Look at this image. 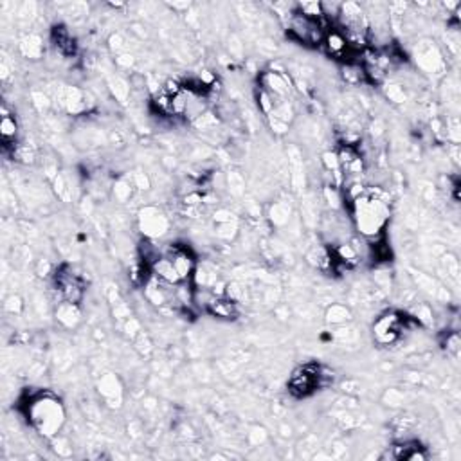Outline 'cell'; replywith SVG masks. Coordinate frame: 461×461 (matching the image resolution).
I'll use <instances>...</instances> for the list:
<instances>
[{
	"mask_svg": "<svg viewBox=\"0 0 461 461\" xmlns=\"http://www.w3.org/2000/svg\"><path fill=\"white\" fill-rule=\"evenodd\" d=\"M352 318V312H350L348 306L344 305H332L326 312V319L332 325H344L346 321H350Z\"/></svg>",
	"mask_w": 461,
	"mask_h": 461,
	"instance_id": "cell-12",
	"label": "cell"
},
{
	"mask_svg": "<svg viewBox=\"0 0 461 461\" xmlns=\"http://www.w3.org/2000/svg\"><path fill=\"white\" fill-rule=\"evenodd\" d=\"M404 328V321L395 312H387V314L380 315L377 321L373 323V337L375 343L380 346H390L400 339V332Z\"/></svg>",
	"mask_w": 461,
	"mask_h": 461,
	"instance_id": "cell-6",
	"label": "cell"
},
{
	"mask_svg": "<svg viewBox=\"0 0 461 461\" xmlns=\"http://www.w3.org/2000/svg\"><path fill=\"white\" fill-rule=\"evenodd\" d=\"M54 288L60 295V301L72 303V305H80L83 301L85 283L67 265L58 268L56 274H54Z\"/></svg>",
	"mask_w": 461,
	"mask_h": 461,
	"instance_id": "cell-4",
	"label": "cell"
},
{
	"mask_svg": "<svg viewBox=\"0 0 461 461\" xmlns=\"http://www.w3.org/2000/svg\"><path fill=\"white\" fill-rule=\"evenodd\" d=\"M56 318L61 325L67 326V328H72V326H76L78 323H80V310H78V305L61 301L56 310Z\"/></svg>",
	"mask_w": 461,
	"mask_h": 461,
	"instance_id": "cell-11",
	"label": "cell"
},
{
	"mask_svg": "<svg viewBox=\"0 0 461 461\" xmlns=\"http://www.w3.org/2000/svg\"><path fill=\"white\" fill-rule=\"evenodd\" d=\"M387 98L395 103H402L405 99L404 88H400L398 85H391V87L387 88Z\"/></svg>",
	"mask_w": 461,
	"mask_h": 461,
	"instance_id": "cell-16",
	"label": "cell"
},
{
	"mask_svg": "<svg viewBox=\"0 0 461 461\" xmlns=\"http://www.w3.org/2000/svg\"><path fill=\"white\" fill-rule=\"evenodd\" d=\"M6 310L11 312V314H19V312L22 310V303H20V298L11 295V298L6 301Z\"/></svg>",
	"mask_w": 461,
	"mask_h": 461,
	"instance_id": "cell-17",
	"label": "cell"
},
{
	"mask_svg": "<svg viewBox=\"0 0 461 461\" xmlns=\"http://www.w3.org/2000/svg\"><path fill=\"white\" fill-rule=\"evenodd\" d=\"M353 220L360 235L377 238L390 218V206L384 198L377 197L373 191H366L359 198L352 201Z\"/></svg>",
	"mask_w": 461,
	"mask_h": 461,
	"instance_id": "cell-2",
	"label": "cell"
},
{
	"mask_svg": "<svg viewBox=\"0 0 461 461\" xmlns=\"http://www.w3.org/2000/svg\"><path fill=\"white\" fill-rule=\"evenodd\" d=\"M26 415L29 424L46 438H54L65 424L64 405L47 391H40L29 398Z\"/></svg>",
	"mask_w": 461,
	"mask_h": 461,
	"instance_id": "cell-1",
	"label": "cell"
},
{
	"mask_svg": "<svg viewBox=\"0 0 461 461\" xmlns=\"http://www.w3.org/2000/svg\"><path fill=\"white\" fill-rule=\"evenodd\" d=\"M113 193H116V197H118L119 201H126V198L130 197V193H132V188H130L128 182L121 181L113 186Z\"/></svg>",
	"mask_w": 461,
	"mask_h": 461,
	"instance_id": "cell-15",
	"label": "cell"
},
{
	"mask_svg": "<svg viewBox=\"0 0 461 461\" xmlns=\"http://www.w3.org/2000/svg\"><path fill=\"white\" fill-rule=\"evenodd\" d=\"M290 218V208L285 204H276L273 208V220L278 223V226H283V223L288 222Z\"/></svg>",
	"mask_w": 461,
	"mask_h": 461,
	"instance_id": "cell-14",
	"label": "cell"
},
{
	"mask_svg": "<svg viewBox=\"0 0 461 461\" xmlns=\"http://www.w3.org/2000/svg\"><path fill=\"white\" fill-rule=\"evenodd\" d=\"M133 184H136V188H139V189H148L150 188V181H148V177L146 175H143V173H136L133 175Z\"/></svg>",
	"mask_w": 461,
	"mask_h": 461,
	"instance_id": "cell-18",
	"label": "cell"
},
{
	"mask_svg": "<svg viewBox=\"0 0 461 461\" xmlns=\"http://www.w3.org/2000/svg\"><path fill=\"white\" fill-rule=\"evenodd\" d=\"M166 254L171 261H173L175 268H177L178 276L182 281H188L189 278H193L195 270H197V263H195V256L191 250L186 245H170Z\"/></svg>",
	"mask_w": 461,
	"mask_h": 461,
	"instance_id": "cell-7",
	"label": "cell"
},
{
	"mask_svg": "<svg viewBox=\"0 0 461 461\" xmlns=\"http://www.w3.org/2000/svg\"><path fill=\"white\" fill-rule=\"evenodd\" d=\"M20 49H22V53L26 54V56L38 58L40 54H42V42H40V38L38 36L29 34L26 40H22V44H20Z\"/></svg>",
	"mask_w": 461,
	"mask_h": 461,
	"instance_id": "cell-13",
	"label": "cell"
},
{
	"mask_svg": "<svg viewBox=\"0 0 461 461\" xmlns=\"http://www.w3.org/2000/svg\"><path fill=\"white\" fill-rule=\"evenodd\" d=\"M141 227H143L144 235L153 238V236H161L166 233L168 220L159 209L146 208L143 213H141Z\"/></svg>",
	"mask_w": 461,
	"mask_h": 461,
	"instance_id": "cell-10",
	"label": "cell"
},
{
	"mask_svg": "<svg viewBox=\"0 0 461 461\" xmlns=\"http://www.w3.org/2000/svg\"><path fill=\"white\" fill-rule=\"evenodd\" d=\"M206 312L211 314L213 318L233 321V319H236L240 315L238 301H235V299L229 298L227 294L215 295V298L208 303V306H206Z\"/></svg>",
	"mask_w": 461,
	"mask_h": 461,
	"instance_id": "cell-8",
	"label": "cell"
},
{
	"mask_svg": "<svg viewBox=\"0 0 461 461\" xmlns=\"http://www.w3.org/2000/svg\"><path fill=\"white\" fill-rule=\"evenodd\" d=\"M258 87L267 92L276 105L288 101V98H290L292 94L290 78H288L285 72L265 71L263 74L260 76V85H258Z\"/></svg>",
	"mask_w": 461,
	"mask_h": 461,
	"instance_id": "cell-5",
	"label": "cell"
},
{
	"mask_svg": "<svg viewBox=\"0 0 461 461\" xmlns=\"http://www.w3.org/2000/svg\"><path fill=\"white\" fill-rule=\"evenodd\" d=\"M321 375L323 366L318 363H306L299 366L298 370L292 371L288 378V391L295 398H305L314 393L315 390L321 387Z\"/></svg>",
	"mask_w": 461,
	"mask_h": 461,
	"instance_id": "cell-3",
	"label": "cell"
},
{
	"mask_svg": "<svg viewBox=\"0 0 461 461\" xmlns=\"http://www.w3.org/2000/svg\"><path fill=\"white\" fill-rule=\"evenodd\" d=\"M150 270L151 276L157 278V280L163 281V283L171 285V287H178L181 283H184V281L181 280V276H178L173 261H171L166 254H161V256L150 265Z\"/></svg>",
	"mask_w": 461,
	"mask_h": 461,
	"instance_id": "cell-9",
	"label": "cell"
}]
</instances>
